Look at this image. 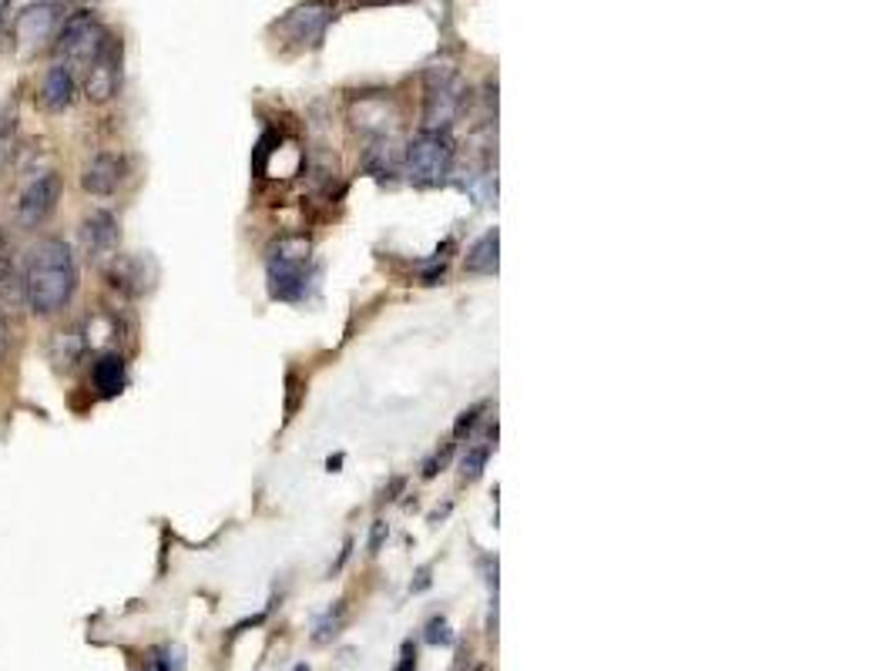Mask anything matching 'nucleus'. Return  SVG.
I'll use <instances>...</instances> for the list:
<instances>
[{
  "instance_id": "1",
  "label": "nucleus",
  "mask_w": 896,
  "mask_h": 671,
  "mask_svg": "<svg viewBox=\"0 0 896 671\" xmlns=\"http://www.w3.org/2000/svg\"><path fill=\"white\" fill-rule=\"evenodd\" d=\"M24 305L34 316H58L77 292V259L61 236L37 239L21 265Z\"/></svg>"
},
{
  "instance_id": "2",
  "label": "nucleus",
  "mask_w": 896,
  "mask_h": 671,
  "mask_svg": "<svg viewBox=\"0 0 896 671\" xmlns=\"http://www.w3.org/2000/svg\"><path fill=\"white\" fill-rule=\"evenodd\" d=\"M312 242L306 236H283L265 252L268 296L279 302H299L306 296V262Z\"/></svg>"
},
{
  "instance_id": "3",
  "label": "nucleus",
  "mask_w": 896,
  "mask_h": 671,
  "mask_svg": "<svg viewBox=\"0 0 896 671\" xmlns=\"http://www.w3.org/2000/svg\"><path fill=\"white\" fill-rule=\"evenodd\" d=\"M423 131L451 134V124L467 101L464 77L451 64H430L423 74Z\"/></svg>"
},
{
  "instance_id": "4",
  "label": "nucleus",
  "mask_w": 896,
  "mask_h": 671,
  "mask_svg": "<svg viewBox=\"0 0 896 671\" xmlns=\"http://www.w3.org/2000/svg\"><path fill=\"white\" fill-rule=\"evenodd\" d=\"M108 27L98 21L95 11H74L71 17L61 21V31L55 37V51H58V61L68 64L74 71V77H81L92 61L101 55L105 40H108Z\"/></svg>"
},
{
  "instance_id": "5",
  "label": "nucleus",
  "mask_w": 896,
  "mask_h": 671,
  "mask_svg": "<svg viewBox=\"0 0 896 671\" xmlns=\"http://www.w3.org/2000/svg\"><path fill=\"white\" fill-rule=\"evenodd\" d=\"M454 168V142L451 134L440 131H420L407 145V175L420 189L446 182V175Z\"/></svg>"
},
{
  "instance_id": "6",
  "label": "nucleus",
  "mask_w": 896,
  "mask_h": 671,
  "mask_svg": "<svg viewBox=\"0 0 896 671\" xmlns=\"http://www.w3.org/2000/svg\"><path fill=\"white\" fill-rule=\"evenodd\" d=\"M61 21H64V14H61L58 0H34V4H27L14 21L17 55L31 61L44 51H51L55 37L61 31Z\"/></svg>"
},
{
  "instance_id": "7",
  "label": "nucleus",
  "mask_w": 896,
  "mask_h": 671,
  "mask_svg": "<svg viewBox=\"0 0 896 671\" xmlns=\"http://www.w3.org/2000/svg\"><path fill=\"white\" fill-rule=\"evenodd\" d=\"M61 171L48 168V171H37L31 182H24V189L17 192V202H14V221L17 229L24 232H34L40 229L44 221H48L55 212H58V202H61Z\"/></svg>"
},
{
  "instance_id": "8",
  "label": "nucleus",
  "mask_w": 896,
  "mask_h": 671,
  "mask_svg": "<svg viewBox=\"0 0 896 671\" xmlns=\"http://www.w3.org/2000/svg\"><path fill=\"white\" fill-rule=\"evenodd\" d=\"M333 17H336V8L330 4V0H306V4L292 8V11L276 24V31H279L286 40H292V44H299V48H306V44H320V40H323V34H326V27L333 24Z\"/></svg>"
},
{
  "instance_id": "9",
  "label": "nucleus",
  "mask_w": 896,
  "mask_h": 671,
  "mask_svg": "<svg viewBox=\"0 0 896 671\" xmlns=\"http://www.w3.org/2000/svg\"><path fill=\"white\" fill-rule=\"evenodd\" d=\"M81 77H84V98L92 105H108L121 92V40L108 37L101 55Z\"/></svg>"
},
{
  "instance_id": "10",
  "label": "nucleus",
  "mask_w": 896,
  "mask_h": 671,
  "mask_svg": "<svg viewBox=\"0 0 896 671\" xmlns=\"http://www.w3.org/2000/svg\"><path fill=\"white\" fill-rule=\"evenodd\" d=\"M77 242H81V255L87 262H108V259H115L118 245H121L118 215L108 212V208H95L77 226Z\"/></svg>"
},
{
  "instance_id": "11",
  "label": "nucleus",
  "mask_w": 896,
  "mask_h": 671,
  "mask_svg": "<svg viewBox=\"0 0 896 671\" xmlns=\"http://www.w3.org/2000/svg\"><path fill=\"white\" fill-rule=\"evenodd\" d=\"M124 178H128V158L121 152H98L92 161L84 165L81 171V189L87 195H95V199H111L121 185H124Z\"/></svg>"
},
{
  "instance_id": "12",
  "label": "nucleus",
  "mask_w": 896,
  "mask_h": 671,
  "mask_svg": "<svg viewBox=\"0 0 896 671\" xmlns=\"http://www.w3.org/2000/svg\"><path fill=\"white\" fill-rule=\"evenodd\" d=\"M77 95V77L68 64L55 61L37 81V108L44 115H61Z\"/></svg>"
},
{
  "instance_id": "13",
  "label": "nucleus",
  "mask_w": 896,
  "mask_h": 671,
  "mask_svg": "<svg viewBox=\"0 0 896 671\" xmlns=\"http://www.w3.org/2000/svg\"><path fill=\"white\" fill-rule=\"evenodd\" d=\"M148 265L152 262L145 255H115V259H108L105 279L124 296H142L152 289V273H145Z\"/></svg>"
},
{
  "instance_id": "14",
  "label": "nucleus",
  "mask_w": 896,
  "mask_h": 671,
  "mask_svg": "<svg viewBox=\"0 0 896 671\" xmlns=\"http://www.w3.org/2000/svg\"><path fill=\"white\" fill-rule=\"evenodd\" d=\"M92 386L101 399H115L121 396V390L128 386V363L121 352H101L95 367H92Z\"/></svg>"
},
{
  "instance_id": "15",
  "label": "nucleus",
  "mask_w": 896,
  "mask_h": 671,
  "mask_svg": "<svg viewBox=\"0 0 896 671\" xmlns=\"http://www.w3.org/2000/svg\"><path fill=\"white\" fill-rule=\"evenodd\" d=\"M84 349H87V343H84L81 326L58 329V333H51V339H48V360H51V367H55L58 373H64V370H71L74 363H81Z\"/></svg>"
},
{
  "instance_id": "16",
  "label": "nucleus",
  "mask_w": 896,
  "mask_h": 671,
  "mask_svg": "<svg viewBox=\"0 0 896 671\" xmlns=\"http://www.w3.org/2000/svg\"><path fill=\"white\" fill-rule=\"evenodd\" d=\"M498 249H501V232L498 229H487L467 252V262L464 268L470 276H494L498 273Z\"/></svg>"
},
{
  "instance_id": "17",
  "label": "nucleus",
  "mask_w": 896,
  "mask_h": 671,
  "mask_svg": "<svg viewBox=\"0 0 896 671\" xmlns=\"http://www.w3.org/2000/svg\"><path fill=\"white\" fill-rule=\"evenodd\" d=\"M343 618H346V604L336 601V608H330V611L316 621V628H312V642H316V645L333 642V638L339 635V628H343Z\"/></svg>"
},
{
  "instance_id": "18",
  "label": "nucleus",
  "mask_w": 896,
  "mask_h": 671,
  "mask_svg": "<svg viewBox=\"0 0 896 671\" xmlns=\"http://www.w3.org/2000/svg\"><path fill=\"white\" fill-rule=\"evenodd\" d=\"M487 460H490V443H474V446H467V454L461 457V480H477L480 474H483V467H487Z\"/></svg>"
},
{
  "instance_id": "19",
  "label": "nucleus",
  "mask_w": 896,
  "mask_h": 671,
  "mask_svg": "<svg viewBox=\"0 0 896 671\" xmlns=\"http://www.w3.org/2000/svg\"><path fill=\"white\" fill-rule=\"evenodd\" d=\"M427 642L430 645H454V632H451V624H446V618H433L427 624Z\"/></svg>"
},
{
  "instance_id": "20",
  "label": "nucleus",
  "mask_w": 896,
  "mask_h": 671,
  "mask_svg": "<svg viewBox=\"0 0 896 671\" xmlns=\"http://www.w3.org/2000/svg\"><path fill=\"white\" fill-rule=\"evenodd\" d=\"M487 410V403H477V407H470V410H464L461 417H457V423H454V436L457 440H464L474 427H477V420H480V414Z\"/></svg>"
},
{
  "instance_id": "21",
  "label": "nucleus",
  "mask_w": 896,
  "mask_h": 671,
  "mask_svg": "<svg viewBox=\"0 0 896 671\" xmlns=\"http://www.w3.org/2000/svg\"><path fill=\"white\" fill-rule=\"evenodd\" d=\"M11 155H14V139H11V128H0V171L8 168Z\"/></svg>"
},
{
  "instance_id": "22",
  "label": "nucleus",
  "mask_w": 896,
  "mask_h": 671,
  "mask_svg": "<svg viewBox=\"0 0 896 671\" xmlns=\"http://www.w3.org/2000/svg\"><path fill=\"white\" fill-rule=\"evenodd\" d=\"M390 537V527H386V520H377L373 524V530H370V554H377L380 548H383V541Z\"/></svg>"
},
{
  "instance_id": "23",
  "label": "nucleus",
  "mask_w": 896,
  "mask_h": 671,
  "mask_svg": "<svg viewBox=\"0 0 896 671\" xmlns=\"http://www.w3.org/2000/svg\"><path fill=\"white\" fill-rule=\"evenodd\" d=\"M446 457H451V443L443 446V454H433V457H430V460L423 464V477H427V480H430V477H437V470H440V467L446 464Z\"/></svg>"
},
{
  "instance_id": "24",
  "label": "nucleus",
  "mask_w": 896,
  "mask_h": 671,
  "mask_svg": "<svg viewBox=\"0 0 896 671\" xmlns=\"http://www.w3.org/2000/svg\"><path fill=\"white\" fill-rule=\"evenodd\" d=\"M396 671H417V648H414V642L403 645V655H399Z\"/></svg>"
},
{
  "instance_id": "25",
  "label": "nucleus",
  "mask_w": 896,
  "mask_h": 671,
  "mask_svg": "<svg viewBox=\"0 0 896 671\" xmlns=\"http://www.w3.org/2000/svg\"><path fill=\"white\" fill-rule=\"evenodd\" d=\"M8 346H11V329H8V316L4 309H0V360L8 356Z\"/></svg>"
},
{
  "instance_id": "26",
  "label": "nucleus",
  "mask_w": 896,
  "mask_h": 671,
  "mask_svg": "<svg viewBox=\"0 0 896 671\" xmlns=\"http://www.w3.org/2000/svg\"><path fill=\"white\" fill-rule=\"evenodd\" d=\"M289 390H292V393H289V414H292V410H296V403H299V376H296V373H289Z\"/></svg>"
},
{
  "instance_id": "27",
  "label": "nucleus",
  "mask_w": 896,
  "mask_h": 671,
  "mask_svg": "<svg viewBox=\"0 0 896 671\" xmlns=\"http://www.w3.org/2000/svg\"><path fill=\"white\" fill-rule=\"evenodd\" d=\"M423 588H430V567H420L414 580V591H423Z\"/></svg>"
},
{
  "instance_id": "28",
  "label": "nucleus",
  "mask_w": 896,
  "mask_h": 671,
  "mask_svg": "<svg viewBox=\"0 0 896 671\" xmlns=\"http://www.w3.org/2000/svg\"><path fill=\"white\" fill-rule=\"evenodd\" d=\"M8 11H11V0H0V34H4V24H8Z\"/></svg>"
},
{
  "instance_id": "29",
  "label": "nucleus",
  "mask_w": 896,
  "mask_h": 671,
  "mask_svg": "<svg viewBox=\"0 0 896 671\" xmlns=\"http://www.w3.org/2000/svg\"><path fill=\"white\" fill-rule=\"evenodd\" d=\"M145 671H165V668H162V664H158V658H155V661H148V668H145Z\"/></svg>"
},
{
  "instance_id": "30",
  "label": "nucleus",
  "mask_w": 896,
  "mask_h": 671,
  "mask_svg": "<svg viewBox=\"0 0 896 671\" xmlns=\"http://www.w3.org/2000/svg\"><path fill=\"white\" fill-rule=\"evenodd\" d=\"M292 671H309V668H306V664H296V668H292Z\"/></svg>"
}]
</instances>
